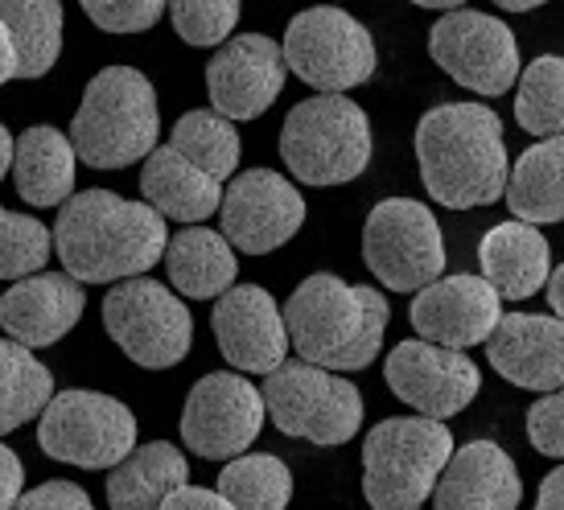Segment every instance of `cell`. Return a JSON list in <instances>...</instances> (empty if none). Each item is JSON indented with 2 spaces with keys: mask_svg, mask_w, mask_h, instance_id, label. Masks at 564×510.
<instances>
[{
  "mask_svg": "<svg viewBox=\"0 0 564 510\" xmlns=\"http://www.w3.org/2000/svg\"><path fill=\"white\" fill-rule=\"evenodd\" d=\"M535 510H564V465H561V469H552L549 478L540 481Z\"/></svg>",
  "mask_w": 564,
  "mask_h": 510,
  "instance_id": "obj_40",
  "label": "cell"
},
{
  "mask_svg": "<svg viewBox=\"0 0 564 510\" xmlns=\"http://www.w3.org/2000/svg\"><path fill=\"white\" fill-rule=\"evenodd\" d=\"M210 329L219 341V355L248 375H276L289 358V322L276 296L260 284H236L210 310Z\"/></svg>",
  "mask_w": 564,
  "mask_h": 510,
  "instance_id": "obj_16",
  "label": "cell"
},
{
  "mask_svg": "<svg viewBox=\"0 0 564 510\" xmlns=\"http://www.w3.org/2000/svg\"><path fill=\"white\" fill-rule=\"evenodd\" d=\"M507 206L519 223H564V137L535 140L511 165Z\"/></svg>",
  "mask_w": 564,
  "mask_h": 510,
  "instance_id": "obj_28",
  "label": "cell"
},
{
  "mask_svg": "<svg viewBox=\"0 0 564 510\" xmlns=\"http://www.w3.org/2000/svg\"><path fill=\"white\" fill-rule=\"evenodd\" d=\"M37 445L46 457L75 469H116L137 453V416L104 391H58L37 420Z\"/></svg>",
  "mask_w": 564,
  "mask_h": 510,
  "instance_id": "obj_8",
  "label": "cell"
},
{
  "mask_svg": "<svg viewBox=\"0 0 564 510\" xmlns=\"http://www.w3.org/2000/svg\"><path fill=\"white\" fill-rule=\"evenodd\" d=\"M50 251H54V231L46 223H37L33 215H17V210L0 215V276L4 280L21 284L30 276H42Z\"/></svg>",
  "mask_w": 564,
  "mask_h": 510,
  "instance_id": "obj_33",
  "label": "cell"
},
{
  "mask_svg": "<svg viewBox=\"0 0 564 510\" xmlns=\"http://www.w3.org/2000/svg\"><path fill=\"white\" fill-rule=\"evenodd\" d=\"M70 140L91 170H124L149 161L161 149L158 87L137 66H104L83 91Z\"/></svg>",
  "mask_w": 564,
  "mask_h": 510,
  "instance_id": "obj_4",
  "label": "cell"
},
{
  "mask_svg": "<svg viewBox=\"0 0 564 510\" xmlns=\"http://www.w3.org/2000/svg\"><path fill=\"white\" fill-rule=\"evenodd\" d=\"M429 54L445 75L474 95H507L519 83V42L499 17L462 9L429 30Z\"/></svg>",
  "mask_w": 564,
  "mask_h": 510,
  "instance_id": "obj_13",
  "label": "cell"
},
{
  "mask_svg": "<svg viewBox=\"0 0 564 510\" xmlns=\"http://www.w3.org/2000/svg\"><path fill=\"white\" fill-rule=\"evenodd\" d=\"M264 403L284 436L334 448L355 441L362 428V391L346 375L322 371L314 362H284L264 379Z\"/></svg>",
  "mask_w": 564,
  "mask_h": 510,
  "instance_id": "obj_7",
  "label": "cell"
},
{
  "mask_svg": "<svg viewBox=\"0 0 564 510\" xmlns=\"http://www.w3.org/2000/svg\"><path fill=\"white\" fill-rule=\"evenodd\" d=\"M219 495L236 510H289L293 474L272 453H243L219 469Z\"/></svg>",
  "mask_w": 564,
  "mask_h": 510,
  "instance_id": "obj_30",
  "label": "cell"
},
{
  "mask_svg": "<svg viewBox=\"0 0 564 510\" xmlns=\"http://www.w3.org/2000/svg\"><path fill=\"white\" fill-rule=\"evenodd\" d=\"M454 433L441 420L388 416L362 441V498L371 510H421L454 462Z\"/></svg>",
  "mask_w": 564,
  "mask_h": 510,
  "instance_id": "obj_5",
  "label": "cell"
},
{
  "mask_svg": "<svg viewBox=\"0 0 564 510\" xmlns=\"http://www.w3.org/2000/svg\"><path fill=\"white\" fill-rule=\"evenodd\" d=\"M13 165H17V137L4 128V132H0V170L13 173Z\"/></svg>",
  "mask_w": 564,
  "mask_h": 510,
  "instance_id": "obj_42",
  "label": "cell"
},
{
  "mask_svg": "<svg viewBox=\"0 0 564 510\" xmlns=\"http://www.w3.org/2000/svg\"><path fill=\"white\" fill-rule=\"evenodd\" d=\"M383 379L395 391V400L408 403L416 416L441 420V424L457 412H466L482 387V371L466 350L433 346L421 338H408L395 346L388 355Z\"/></svg>",
  "mask_w": 564,
  "mask_h": 510,
  "instance_id": "obj_14",
  "label": "cell"
},
{
  "mask_svg": "<svg viewBox=\"0 0 564 510\" xmlns=\"http://www.w3.org/2000/svg\"><path fill=\"white\" fill-rule=\"evenodd\" d=\"M523 498L511 453L495 441H470L454 453L449 469L441 474L433 510H516Z\"/></svg>",
  "mask_w": 564,
  "mask_h": 510,
  "instance_id": "obj_21",
  "label": "cell"
},
{
  "mask_svg": "<svg viewBox=\"0 0 564 510\" xmlns=\"http://www.w3.org/2000/svg\"><path fill=\"white\" fill-rule=\"evenodd\" d=\"M173 235L149 202L120 198L111 189H83L58 210L54 251L66 276L79 284H124L165 260Z\"/></svg>",
  "mask_w": 564,
  "mask_h": 510,
  "instance_id": "obj_1",
  "label": "cell"
},
{
  "mask_svg": "<svg viewBox=\"0 0 564 510\" xmlns=\"http://www.w3.org/2000/svg\"><path fill=\"white\" fill-rule=\"evenodd\" d=\"M416 161L429 198L449 210L507 198V140L502 120L486 104H437L424 111L416 124Z\"/></svg>",
  "mask_w": 564,
  "mask_h": 510,
  "instance_id": "obj_2",
  "label": "cell"
},
{
  "mask_svg": "<svg viewBox=\"0 0 564 510\" xmlns=\"http://www.w3.org/2000/svg\"><path fill=\"white\" fill-rule=\"evenodd\" d=\"M170 4L161 0H87L83 13L91 17V25L108 33H144L153 30Z\"/></svg>",
  "mask_w": 564,
  "mask_h": 510,
  "instance_id": "obj_35",
  "label": "cell"
},
{
  "mask_svg": "<svg viewBox=\"0 0 564 510\" xmlns=\"http://www.w3.org/2000/svg\"><path fill=\"white\" fill-rule=\"evenodd\" d=\"M170 144L219 182L239 170V132L231 120H223L219 111H186L173 124Z\"/></svg>",
  "mask_w": 564,
  "mask_h": 510,
  "instance_id": "obj_32",
  "label": "cell"
},
{
  "mask_svg": "<svg viewBox=\"0 0 564 510\" xmlns=\"http://www.w3.org/2000/svg\"><path fill=\"white\" fill-rule=\"evenodd\" d=\"M362 260L392 293H424L445 272L437 215L416 198H383L362 223Z\"/></svg>",
  "mask_w": 564,
  "mask_h": 510,
  "instance_id": "obj_10",
  "label": "cell"
},
{
  "mask_svg": "<svg viewBox=\"0 0 564 510\" xmlns=\"http://www.w3.org/2000/svg\"><path fill=\"white\" fill-rule=\"evenodd\" d=\"M141 194L161 218L186 223V227H194V223L210 218L215 210H223V198H227L219 177H210L203 165H194L173 144H161L158 153L144 161Z\"/></svg>",
  "mask_w": 564,
  "mask_h": 510,
  "instance_id": "obj_23",
  "label": "cell"
},
{
  "mask_svg": "<svg viewBox=\"0 0 564 510\" xmlns=\"http://www.w3.org/2000/svg\"><path fill=\"white\" fill-rule=\"evenodd\" d=\"M170 284L186 301H219L236 289L239 260L231 239L210 227H182L165 251Z\"/></svg>",
  "mask_w": 564,
  "mask_h": 510,
  "instance_id": "obj_25",
  "label": "cell"
},
{
  "mask_svg": "<svg viewBox=\"0 0 564 510\" xmlns=\"http://www.w3.org/2000/svg\"><path fill=\"white\" fill-rule=\"evenodd\" d=\"M408 322L421 334V341L470 350V346H486L490 334L499 329L502 296L482 276H470V272L441 276L437 284H429L424 293L412 296Z\"/></svg>",
  "mask_w": 564,
  "mask_h": 510,
  "instance_id": "obj_18",
  "label": "cell"
},
{
  "mask_svg": "<svg viewBox=\"0 0 564 510\" xmlns=\"http://www.w3.org/2000/svg\"><path fill=\"white\" fill-rule=\"evenodd\" d=\"M516 120L523 132H532L540 140L564 137V58L540 54L519 75Z\"/></svg>",
  "mask_w": 564,
  "mask_h": 510,
  "instance_id": "obj_31",
  "label": "cell"
},
{
  "mask_svg": "<svg viewBox=\"0 0 564 510\" xmlns=\"http://www.w3.org/2000/svg\"><path fill=\"white\" fill-rule=\"evenodd\" d=\"M75 140L50 124L25 128V137H17V165L13 186L30 206H58L75 198Z\"/></svg>",
  "mask_w": 564,
  "mask_h": 510,
  "instance_id": "obj_26",
  "label": "cell"
},
{
  "mask_svg": "<svg viewBox=\"0 0 564 510\" xmlns=\"http://www.w3.org/2000/svg\"><path fill=\"white\" fill-rule=\"evenodd\" d=\"M478 268L482 280L502 296V301H528L540 289H549L552 251L549 239L528 227V223H499L482 235L478 243Z\"/></svg>",
  "mask_w": 564,
  "mask_h": 510,
  "instance_id": "obj_22",
  "label": "cell"
},
{
  "mask_svg": "<svg viewBox=\"0 0 564 510\" xmlns=\"http://www.w3.org/2000/svg\"><path fill=\"white\" fill-rule=\"evenodd\" d=\"M0 428L13 433L30 420H42L46 408L54 403V375L46 362H37L33 350H25L21 341L4 338L0 346Z\"/></svg>",
  "mask_w": 564,
  "mask_h": 510,
  "instance_id": "obj_29",
  "label": "cell"
},
{
  "mask_svg": "<svg viewBox=\"0 0 564 510\" xmlns=\"http://www.w3.org/2000/svg\"><path fill=\"white\" fill-rule=\"evenodd\" d=\"M268 403L248 375L215 371L189 387L182 408V441L194 457L206 462H236L264 428Z\"/></svg>",
  "mask_w": 564,
  "mask_h": 510,
  "instance_id": "obj_12",
  "label": "cell"
},
{
  "mask_svg": "<svg viewBox=\"0 0 564 510\" xmlns=\"http://www.w3.org/2000/svg\"><path fill=\"white\" fill-rule=\"evenodd\" d=\"M544 293H549L552 317H556V322H564V263H561V268H552L549 289H544Z\"/></svg>",
  "mask_w": 564,
  "mask_h": 510,
  "instance_id": "obj_41",
  "label": "cell"
},
{
  "mask_svg": "<svg viewBox=\"0 0 564 510\" xmlns=\"http://www.w3.org/2000/svg\"><path fill=\"white\" fill-rule=\"evenodd\" d=\"M4 58L0 78H42L63 54V4L54 0H9L0 4Z\"/></svg>",
  "mask_w": 564,
  "mask_h": 510,
  "instance_id": "obj_24",
  "label": "cell"
},
{
  "mask_svg": "<svg viewBox=\"0 0 564 510\" xmlns=\"http://www.w3.org/2000/svg\"><path fill=\"white\" fill-rule=\"evenodd\" d=\"M189 469L182 448L170 441L141 445L124 465L108 474V507L111 510H161L182 486H189Z\"/></svg>",
  "mask_w": 564,
  "mask_h": 510,
  "instance_id": "obj_27",
  "label": "cell"
},
{
  "mask_svg": "<svg viewBox=\"0 0 564 510\" xmlns=\"http://www.w3.org/2000/svg\"><path fill=\"white\" fill-rule=\"evenodd\" d=\"M104 329L144 371H170L194 346V313L158 280H124L104 301Z\"/></svg>",
  "mask_w": 564,
  "mask_h": 510,
  "instance_id": "obj_11",
  "label": "cell"
},
{
  "mask_svg": "<svg viewBox=\"0 0 564 510\" xmlns=\"http://www.w3.org/2000/svg\"><path fill=\"white\" fill-rule=\"evenodd\" d=\"M161 510H236L219 490H203V486H182L177 495L165 502Z\"/></svg>",
  "mask_w": 564,
  "mask_h": 510,
  "instance_id": "obj_38",
  "label": "cell"
},
{
  "mask_svg": "<svg viewBox=\"0 0 564 510\" xmlns=\"http://www.w3.org/2000/svg\"><path fill=\"white\" fill-rule=\"evenodd\" d=\"M284 78H289V63H284L281 42H272L268 33H243L215 50V58L206 66V95H210V108L236 124V120L264 116L276 104Z\"/></svg>",
  "mask_w": 564,
  "mask_h": 510,
  "instance_id": "obj_17",
  "label": "cell"
},
{
  "mask_svg": "<svg viewBox=\"0 0 564 510\" xmlns=\"http://www.w3.org/2000/svg\"><path fill=\"white\" fill-rule=\"evenodd\" d=\"M371 120L346 95L301 99L284 116L281 156L305 186H346L371 165Z\"/></svg>",
  "mask_w": 564,
  "mask_h": 510,
  "instance_id": "obj_6",
  "label": "cell"
},
{
  "mask_svg": "<svg viewBox=\"0 0 564 510\" xmlns=\"http://www.w3.org/2000/svg\"><path fill=\"white\" fill-rule=\"evenodd\" d=\"M528 441H532L535 453L544 457H561L564 462V387L552 391V395H540V400L528 408Z\"/></svg>",
  "mask_w": 564,
  "mask_h": 510,
  "instance_id": "obj_36",
  "label": "cell"
},
{
  "mask_svg": "<svg viewBox=\"0 0 564 510\" xmlns=\"http://www.w3.org/2000/svg\"><path fill=\"white\" fill-rule=\"evenodd\" d=\"M499 9H507V13H532V9H540V0H502Z\"/></svg>",
  "mask_w": 564,
  "mask_h": 510,
  "instance_id": "obj_43",
  "label": "cell"
},
{
  "mask_svg": "<svg viewBox=\"0 0 564 510\" xmlns=\"http://www.w3.org/2000/svg\"><path fill=\"white\" fill-rule=\"evenodd\" d=\"M486 358L507 383L552 395L564 387V322L549 313H502Z\"/></svg>",
  "mask_w": 564,
  "mask_h": 510,
  "instance_id": "obj_19",
  "label": "cell"
},
{
  "mask_svg": "<svg viewBox=\"0 0 564 510\" xmlns=\"http://www.w3.org/2000/svg\"><path fill=\"white\" fill-rule=\"evenodd\" d=\"M0 465H4V486H0V507L17 510V502L25 498V469H21V457L13 448L0 453Z\"/></svg>",
  "mask_w": 564,
  "mask_h": 510,
  "instance_id": "obj_39",
  "label": "cell"
},
{
  "mask_svg": "<svg viewBox=\"0 0 564 510\" xmlns=\"http://www.w3.org/2000/svg\"><path fill=\"white\" fill-rule=\"evenodd\" d=\"M239 9L236 0H177L170 4V21L177 37L186 42V46H227V37L231 30L239 25Z\"/></svg>",
  "mask_w": 564,
  "mask_h": 510,
  "instance_id": "obj_34",
  "label": "cell"
},
{
  "mask_svg": "<svg viewBox=\"0 0 564 510\" xmlns=\"http://www.w3.org/2000/svg\"><path fill=\"white\" fill-rule=\"evenodd\" d=\"M223 235L243 256H268L284 248L305 223V198L301 189L272 170L236 173L223 198Z\"/></svg>",
  "mask_w": 564,
  "mask_h": 510,
  "instance_id": "obj_15",
  "label": "cell"
},
{
  "mask_svg": "<svg viewBox=\"0 0 564 510\" xmlns=\"http://www.w3.org/2000/svg\"><path fill=\"white\" fill-rule=\"evenodd\" d=\"M83 284L66 272H42L13 284L0 301V325L25 350L58 346L83 317Z\"/></svg>",
  "mask_w": 564,
  "mask_h": 510,
  "instance_id": "obj_20",
  "label": "cell"
},
{
  "mask_svg": "<svg viewBox=\"0 0 564 510\" xmlns=\"http://www.w3.org/2000/svg\"><path fill=\"white\" fill-rule=\"evenodd\" d=\"M284 63L317 95H343L376 75V42L346 9H305L284 30Z\"/></svg>",
  "mask_w": 564,
  "mask_h": 510,
  "instance_id": "obj_9",
  "label": "cell"
},
{
  "mask_svg": "<svg viewBox=\"0 0 564 510\" xmlns=\"http://www.w3.org/2000/svg\"><path fill=\"white\" fill-rule=\"evenodd\" d=\"M284 322L301 362L334 375L362 371L383 350L392 305L371 284H346L334 272H314L293 289Z\"/></svg>",
  "mask_w": 564,
  "mask_h": 510,
  "instance_id": "obj_3",
  "label": "cell"
},
{
  "mask_svg": "<svg viewBox=\"0 0 564 510\" xmlns=\"http://www.w3.org/2000/svg\"><path fill=\"white\" fill-rule=\"evenodd\" d=\"M17 510H95L91 498L75 481H42L17 502Z\"/></svg>",
  "mask_w": 564,
  "mask_h": 510,
  "instance_id": "obj_37",
  "label": "cell"
}]
</instances>
